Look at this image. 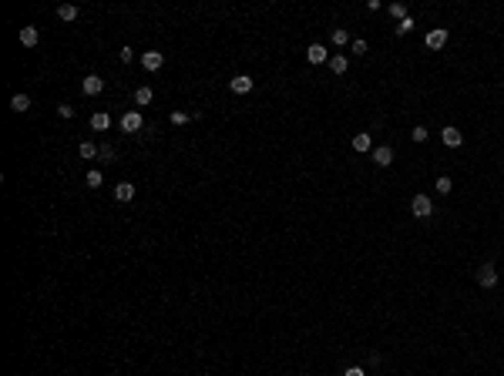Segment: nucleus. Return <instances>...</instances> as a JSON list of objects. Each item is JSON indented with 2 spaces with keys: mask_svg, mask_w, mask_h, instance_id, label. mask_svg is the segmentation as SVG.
<instances>
[{
  "mask_svg": "<svg viewBox=\"0 0 504 376\" xmlns=\"http://www.w3.org/2000/svg\"><path fill=\"white\" fill-rule=\"evenodd\" d=\"M477 286L481 289H494L497 286V265L494 262H484L477 269Z\"/></svg>",
  "mask_w": 504,
  "mask_h": 376,
  "instance_id": "1",
  "label": "nucleus"
},
{
  "mask_svg": "<svg viewBox=\"0 0 504 376\" xmlns=\"http://www.w3.org/2000/svg\"><path fill=\"white\" fill-rule=\"evenodd\" d=\"M410 212H414L417 218H430L434 215V202L420 192V195H414V202H410Z\"/></svg>",
  "mask_w": 504,
  "mask_h": 376,
  "instance_id": "2",
  "label": "nucleus"
},
{
  "mask_svg": "<svg viewBox=\"0 0 504 376\" xmlns=\"http://www.w3.org/2000/svg\"><path fill=\"white\" fill-rule=\"evenodd\" d=\"M141 114L138 111H125V118H121V131H125V135H135V131H141Z\"/></svg>",
  "mask_w": 504,
  "mask_h": 376,
  "instance_id": "3",
  "label": "nucleus"
},
{
  "mask_svg": "<svg viewBox=\"0 0 504 376\" xmlns=\"http://www.w3.org/2000/svg\"><path fill=\"white\" fill-rule=\"evenodd\" d=\"M430 51H440L444 44H447V27H434L430 34H427V40H424Z\"/></svg>",
  "mask_w": 504,
  "mask_h": 376,
  "instance_id": "4",
  "label": "nucleus"
},
{
  "mask_svg": "<svg viewBox=\"0 0 504 376\" xmlns=\"http://www.w3.org/2000/svg\"><path fill=\"white\" fill-rule=\"evenodd\" d=\"M252 84H256V81L249 78V74H235V78L229 81V88H232V94H249V91H252Z\"/></svg>",
  "mask_w": 504,
  "mask_h": 376,
  "instance_id": "5",
  "label": "nucleus"
},
{
  "mask_svg": "<svg viewBox=\"0 0 504 376\" xmlns=\"http://www.w3.org/2000/svg\"><path fill=\"white\" fill-rule=\"evenodd\" d=\"M161 64H165V54H158V51H148V54H141V67L145 71H161Z\"/></svg>",
  "mask_w": 504,
  "mask_h": 376,
  "instance_id": "6",
  "label": "nucleus"
},
{
  "mask_svg": "<svg viewBox=\"0 0 504 376\" xmlns=\"http://www.w3.org/2000/svg\"><path fill=\"white\" fill-rule=\"evenodd\" d=\"M373 165H380V168L393 165V148H390V144H380V148H373Z\"/></svg>",
  "mask_w": 504,
  "mask_h": 376,
  "instance_id": "7",
  "label": "nucleus"
},
{
  "mask_svg": "<svg viewBox=\"0 0 504 376\" xmlns=\"http://www.w3.org/2000/svg\"><path fill=\"white\" fill-rule=\"evenodd\" d=\"M306 61H309V64H323V61H329V54H326L323 44H309V47H306Z\"/></svg>",
  "mask_w": 504,
  "mask_h": 376,
  "instance_id": "8",
  "label": "nucleus"
},
{
  "mask_svg": "<svg viewBox=\"0 0 504 376\" xmlns=\"http://www.w3.org/2000/svg\"><path fill=\"white\" fill-rule=\"evenodd\" d=\"M81 88H84V94H101V91H104V81L98 78V74H88V78L81 81Z\"/></svg>",
  "mask_w": 504,
  "mask_h": 376,
  "instance_id": "9",
  "label": "nucleus"
},
{
  "mask_svg": "<svg viewBox=\"0 0 504 376\" xmlns=\"http://www.w3.org/2000/svg\"><path fill=\"white\" fill-rule=\"evenodd\" d=\"M440 138H444V144H447V148H461V141H464V135H461L457 128H450V124L440 131Z\"/></svg>",
  "mask_w": 504,
  "mask_h": 376,
  "instance_id": "10",
  "label": "nucleus"
},
{
  "mask_svg": "<svg viewBox=\"0 0 504 376\" xmlns=\"http://www.w3.org/2000/svg\"><path fill=\"white\" fill-rule=\"evenodd\" d=\"M114 198H118V202H131V198H135V185H131V182H118V185H114Z\"/></svg>",
  "mask_w": 504,
  "mask_h": 376,
  "instance_id": "11",
  "label": "nucleus"
},
{
  "mask_svg": "<svg viewBox=\"0 0 504 376\" xmlns=\"http://www.w3.org/2000/svg\"><path fill=\"white\" fill-rule=\"evenodd\" d=\"M91 128H94V131H108V128H111V114H104V111L91 114Z\"/></svg>",
  "mask_w": 504,
  "mask_h": 376,
  "instance_id": "12",
  "label": "nucleus"
},
{
  "mask_svg": "<svg viewBox=\"0 0 504 376\" xmlns=\"http://www.w3.org/2000/svg\"><path fill=\"white\" fill-rule=\"evenodd\" d=\"M329 71H333V74H346V71H350V61H346L343 54H333V57H329Z\"/></svg>",
  "mask_w": 504,
  "mask_h": 376,
  "instance_id": "13",
  "label": "nucleus"
},
{
  "mask_svg": "<svg viewBox=\"0 0 504 376\" xmlns=\"http://www.w3.org/2000/svg\"><path fill=\"white\" fill-rule=\"evenodd\" d=\"M37 40H40L37 27H20V44H24V47H34Z\"/></svg>",
  "mask_w": 504,
  "mask_h": 376,
  "instance_id": "14",
  "label": "nucleus"
},
{
  "mask_svg": "<svg viewBox=\"0 0 504 376\" xmlns=\"http://www.w3.org/2000/svg\"><path fill=\"white\" fill-rule=\"evenodd\" d=\"M10 108H14L17 114H24L27 108H31V97H27V94H14V97H10Z\"/></svg>",
  "mask_w": 504,
  "mask_h": 376,
  "instance_id": "15",
  "label": "nucleus"
},
{
  "mask_svg": "<svg viewBox=\"0 0 504 376\" xmlns=\"http://www.w3.org/2000/svg\"><path fill=\"white\" fill-rule=\"evenodd\" d=\"M78 14L81 10L74 7V4H61V7H57V17H61V20H78Z\"/></svg>",
  "mask_w": 504,
  "mask_h": 376,
  "instance_id": "16",
  "label": "nucleus"
},
{
  "mask_svg": "<svg viewBox=\"0 0 504 376\" xmlns=\"http://www.w3.org/2000/svg\"><path fill=\"white\" fill-rule=\"evenodd\" d=\"M353 152H370V135H367V131L353 135Z\"/></svg>",
  "mask_w": 504,
  "mask_h": 376,
  "instance_id": "17",
  "label": "nucleus"
},
{
  "mask_svg": "<svg viewBox=\"0 0 504 376\" xmlns=\"http://www.w3.org/2000/svg\"><path fill=\"white\" fill-rule=\"evenodd\" d=\"M152 88H138L135 91V104H138V108H145V104H152Z\"/></svg>",
  "mask_w": 504,
  "mask_h": 376,
  "instance_id": "18",
  "label": "nucleus"
},
{
  "mask_svg": "<svg viewBox=\"0 0 504 376\" xmlns=\"http://www.w3.org/2000/svg\"><path fill=\"white\" fill-rule=\"evenodd\" d=\"M387 10H390V17H393V20H397V24H400V20H407V7H403V4H390V7H387Z\"/></svg>",
  "mask_w": 504,
  "mask_h": 376,
  "instance_id": "19",
  "label": "nucleus"
},
{
  "mask_svg": "<svg viewBox=\"0 0 504 376\" xmlns=\"http://www.w3.org/2000/svg\"><path fill=\"white\" fill-rule=\"evenodd\" d=\"M333 44H340V47L350 44V31H346V27H333Z\"/></svg>",
  "mask_w": 504,
  "mask_h": 376,
  "instance_id": "20",
  "label": "nucleus"
},
{
  "mask_svg": "<svg viewBox=\"0 0 504 376\" xmlns=\"http://www.w3.org/2000/svg\"><path fill=\"white\" fill-rule=\"evenodd\" d=\"M78 155H81V158H98V144H91V141H81Z\"/></svg>",
  "mask_w": 504,
  "mask_h": 376,
  "instance_id": "21",
  "label": "nucleus"
},
{
  "mask_svg": "<svg viewBox=\"0 0 504 376\" xmlns=\"http://www.w3.org/2000/svg\"><path fill=\"white\" fill-rule=\"evenodd\" d=\"M98 158L111 165V161H114V148H111V144H101V148H98Z\"/></svg>",
  "mask_w": 504,
  "mask_h": 376,
  "instance_id": "22",
  "label": "nucleus"
},
{
  "mask_svg": "<svg viewBox=\"0 0 504 376\" xmlns=\"http://www.w3.org/2000/svg\"><path fill=\"white\" fill-rule=\"evenodd\" d=\"M84 182H88V188H101L104 175H101V171H88V178H84Z\"/></svg>",
  "mask_w": 504,
  "mask_h": 376,
  "instance_id": "23",
  "label": "nucleus"
},
{
  "mask_svg": "<svg viewBox=\"0 0 504 376\" xmlns=\"http://www.w3.org/2000/svg\"><path fill=\"white\" fill-rule=\"evenodd\" d=\"M410 138H414L417 144H424V141H427V128H424V124H417V128L410 131Z\"/></svg>",
  "mask_w": 504,
  "mask_h": 376,
  "instance_id": "24",
  "label": "nucleus"
},
{
  "mask_svg": "<svg viewBox=\"0 0 504 376\" xmlns=\"http://www.w3.org/2000/svg\"><path fill=\"white\" fill-rule=\"evenodd\" d=\"M450 188H454V185H450V178H447V175L437 178V192H440V195H450Z\"/></svg>",
  "mask_w": 504,
  "mask_h": 376,
  "instance_id": "25",
  "label": "nucleus"
},
{
  "mask_svg": "<svg viewBox=\"0 0 504 376\" xmlns=\"http://www.w3.org/2000/svg\"><path fill=\"white\" fill-rule=\"evenodd\" d=\"M192 121V114H185V111H172V124H188Z\"/></svg>",
  "mask_w": 504,
  "mask_h": 376,
  "instance_id": "26",
  "label": "nucleus"
},
{
  "mask_svg": "<svg viewBox=\"0 0 504 376\" xmlns=\"http://www.w3.org/2000/svg\"><path fill=\"white\" fill-rule=\"evenodd\" d=\"M410 31H414V17H407V20L397 24V34H410Z\"/></svg>",
  "mask_w": 504,
  "mask_h": 376,
  "instance_id": "27",
  "label": "nucleus"
},
{
  "mask_svg": "<svg viewBox=\"0 0 504 376\" xmlns=\"http://www.w3.org/2000/svg\"><path fill=\"white\" fill-rule=\"evenodd\" d=\"M121 64H131V61H135V51H131V47H121Z\"/></svg>",
  "mask_w": 504,
  "mask_h": 376,
  "instance_id": "28",
  "label": "nucleus"
},
{
  "mask_svg": "<svg viewBox=\"0 0 504 376\" xmlns=\"http://www.w3.org/2000/svg\"><path fill=\"white\" fill-rule=\"evenodd\" d=\"M57 114H61V118H74V108L71 104H57Z\"/></svg>",
  "mask_w": 504,
  "mask_h": 376,
  "instance_id": "29",
  "label": "nucleus"
},
{
  "mask_svg": "<svg viewBox=\"0 0 504 376\" xmlns=\"http://www.w3.org/2000/svg\"><path fill=\"white\" fill-rule=\"evenodd\" d=\"M353 54H367V40H353Z\"/></svg>",
  "mask_w": 504,
  "mask_h": 376,
  "instance_id": "30",
  "label": "nucleus"
},
{
  "mask_svg": "<svg viewBox=\"0 0 504 376\" xmlns=\"http://www.w3.org/2000/svg\"><path fill=\"white\" fill-rule=\"evenodd\" d=\"M343 376H367V373H363V369L360 366H350V369H346V373Z\"/></svg>",
  "mask_w": 504,
  "mask_h": 376,
  "instance_id": "31",
  "label": "nucleus"
}]
</instances>
